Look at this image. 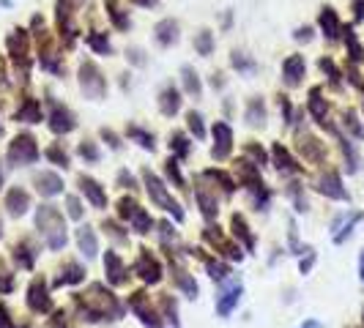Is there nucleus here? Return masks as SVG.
<instances>
[{
    "instance_id": "19",
    "label": "nucleus",
    "mask_w": 364,
    "mask_h": 328,
    "mask_svg": "<svg viewBox=\"0 0 364 328\" xmlns=\"http://www.w3.org/2000/svg\"><path fill=\"white\" fill-rule=\"evenodd\" d=\"M238 295H241V285H233L230 290L225 293V298H219V301H217L219 315H230V310L238 304Z\"/></svg>"
},
{
    "instance_id": "38",
    "label": "nucleus",
    "mask_w": 364,
    "mask_h": 328,
    "mask_svg": "<svg viewBox=\"0 0 364 328\" xmlns=\"http://www.w3.org/2000/svg\"><path fill=\"white\" fill-rule=\"evenodd\" d=\"M353 19H356V22L364 19V0H353Z\"/></svg>"
},
{
    "instance_id": "7",
    "label": "nucleus",
    "mask_w": 364,
    "mask_h": 328,
    "mask_svg": "<svg viewBox=\"0 0 364 328\" xmlns=\"http://www.w3.org/2000/svg\"><path fill=\"white\" fill-rule=\"evenodd\" d=\"M307 72V63H304V58L301 55H291L285 63H282V77H285V82L296 88V85H301V77Z\"/></svg>"
},
{
    "instance_id": "17",
    "label": "nucleus",
    "mask_w": 364,
    "mask_h": 328,
    "mask_svg": "<svg viewBox=\"0 0 364 328\" xmlns=\"http://www.w3.org/2000/svg\"><path fill=\"white\" fill-rule=\"evenodd\" d=\"M105 9H107V17L112 19V25H115V28L127 31L129 25H132V19H129L127 14H124V9H121V6L115 3V0H107V3H105Z\"/></svg>"
},
{
    "instance_id": "11",
    "label": "nucleus",
    "mask_w": 364,
    "mask_h": 328,
    "mask_svg": "<svg viewBox=\"0 0 364 328\" xmlns=\"http://www.w3.org/2000/svg\"><path fill=\"white\" fill-rule=\"evenodd\" d=\"M159 109H162V115H167V118H173L181 109V93L176 91L173 85L159 93Z\"/></svg>"
},
{
    "instance_id": "37",
    "label": "nucleus",
    "mask_w": 364,
    "mask_h": 328,
    "mask_svg": "<svg viewBox=\"0 0 364 328\" xmlns=\"http://www.w3.org/2000/svg\"><path fill=\"white\" fill-rule=\"evenodd\" d=\"M80 153L85 156V159H91V162H96L99 159V151L91 146V143H85V146H80Z\"/></svg>"
},
{
    "instance_id": "41",
    "label": "nucleus",
    "mask_w": 364,
    "mask_h": 328,
    "mask_svg": "<svg viewBox=\"0 0 364 328\" xmlns=\"http://www.w3.org/2000/svg\"><path fill=\"white\" fill-rule=\"evenodd\" d=\"M312 38V28H299L296 31V41H310Z\"/></svg>"
},
{
    "instance_id": "35",
    "label": "nucleus",
    "mask_w": 364,
    "mask_h": 328,
    "mask_svg": "<svg viewBox=\"0 0 364 328\" xmlns=\"http://www.w3.org/2000/svg\"><path fill=\"white\" fill-rule=\"evenodd\" d=\"M47 156H50L53 162L60 164V167H66V164H69V156H66V153H60V148H58V146L50 148V151H47Z\"/></svg>"
},
{
    "instance_id": "42",
    "label": "nucleus",
    "mask_w": 364,
    "mask_h": 328,
    "mask_svg": "<svg viewBox=\"0 0 364 328\" xmlns=\"http://www.w3.org/2000/svg\"><path fill=\"white\" fill-rule=\"evenodd\" d=\"M132 60H134V63H146V60H143V53H140V50H132Z\"/></svg>"
},
{
    "instance_id": "16",
    "label": "nucleus",
    "mask_w": 364,
    "mask_h": 328,
    "mask_svg": "<svg viewBox=\"0 0 364 328\" xmlns=\"http://www.w3.org/2000/svg\"><path fill=\"white\" fill-rule=\"evenodd\" d=\"M80 186H82V192L91 197V202L96 205V208H105V205H107V197L102 195L99 183L93 181V178H85V175H82V178H80Z\"/></svg>"
},
{
    "instance_id": "31",
    "label": "nucleus",
    "mask_w": 364,
    "mask_h": 328,
    "mask_svg": "<svg viewBox=\"0 0 364 328\" xmlns=\"http://www.w3.org/2000/svg\"><path fill=\"white\" fill-rule=\"evenodd\" d=\"M170 148H173L178 156H186V153H189V140L183 137L181 131H176V134H170Z\"/></svg>"
},
{
    "instance_id": "30",
    "label": "nucleus",
    "mask_w": 364,
    "mask_h": 328,
    "mask_svg": "<svg viewBox=\"0 0 364 328\" xmlns=\"http://www.w3.org/2000/svg\"><path fill=\"white\" fill-rule=\"evenodd\" d=\"M129 137H132V140H137L143 148H151V151H154V134L143 131L140 126H129Z\"/></svg>"
},
{
    "instance_id": "40",
    "label": "nucleus",
    "mask_w": 364,
    "mask_h": 328,
    "mask_svg": "<svg viewBox=\"0 0 364 328\" xmlns=\"http://www.w3.org/2000/svg\"><path fill=\"white\" fill-rule=\"evenodd\" d=\"M69 214H72L74 219L82 217V211H80V202H77V197H69Z\"/></svg>"
},
{
    "instance_id": "44",
    "label": "nucleus",
    "mask_w": 364,
    "mask_h": 328,
    "mask_svg": "<svg viewBox=\"0 0 364 328\" xmlns=\"http://www.w3.org/2000/svg\"><path fill=\"white\" fill-rule=\"evenodd\" d=\"M301 328H321V323H315V320H310V323H304Z\"/></svg>"
},
{
    "instance_id": "27",
    "label": "nucleus",
    "mask_w": 364,
    "mask_h": 328,
    "mask_svg": "<svg viewBox=\"0 0 364 328\" xmlns=\"http://www.w3.org/2000/svg\"><path fill=\"white\" fill-rule=\"evenodd\" d=\"M230 63H233V69H238V72H244V74L255 72V60H250V58H247L244 53H233Z\"/></svg>"
},
{
    "instance_id": "3",
    "label": "nucleus",
    "mask_w": 364,
    "mask_h": 328,
    "mask_svg": "<svg viewBox=\"0 0 364 328\" xmlns=\"http://www.w3.org/2000/svg\"><path fill=\"white\" fill-rule=\"evenodd\" d=\"M74 11H77V0H55V19H58V33L66 41V47H72L77 41V25H74Z\"/></svg>"
},
{
    "instance_id": "43",
    "label": "nucleus",
    "mask_w": 364,
    "mask_h": 328,
    "mask_svg": "<svg viewBox=\"0 0 364 328\" xmlns=\"http://www.w3.org/2000/svg\"><path fill=\"white\" fill-rule=\"evenodd\" d=\"M132 3H137V6H146V9H154V6H156V0H132Z\"/></svg>"
},
{
    "instance_id": "21",
    "label": "nucleus",
    "mask_w": 364,
    "mask_h": 328,
    "mask_svg": "<svg viewBox=\"0 0 364 328\" xmlns=\"http://www.w3.org/2000/svg\"><path fill=\"white\" fill-rule=\"evenodd\" d=\"M137 271L143 273V279H146V282H159V266H156V260H151L148 255L140 257Z\"/></svg>"
},
{
    "instance_id": "34",
    "label": "nucleus",
    "mask_w": 364,
    "mask_h": 328,
    "mask_svg": "<svg viewBox=\"0 0 364 328\" xmlns=\"http://www.w3.org/2000/svg\"><path fill=\"white\" fill-rule=\"evenodd\" d=\"M321 69L328 74V80H331V85H340V72H337V66L328 60V58H321Z\"/></svg>"
},
{
    "instance_id": "1",
    "label": "nucleus",
    "mask_w": 364,
    "mask_h": 328,
    "mask_svg": "<svg viewBox=\"0 0 364 328\" xmlns=\"http://www.w3.org/2000/svg\"><path fill=\"white\" fill-rule=\"evenodd\" d=\"M80 88H82V93H85L88 99H93V102L105 99V93H107V80H105L102 69H99L93 60H85V63L80 66Z\"/></svg>"
},
{
    "instance_id": "22",
    "label": "nucleus",
    "mask_w": 364,
    "mask_h": 328,
    "mask_svg": "<svg viewBox=\"0 0 364 328\" xmlns=\"http://www.w3.org/2000/svg\"><path fill=\"white\" fill-rule=\"evenodd\" d=\"M274 162L279 170H285V173H299V164L291 159V153L285 151L282 146H274Z\"/></svg>"
},
{
    "instance_id": "15",
    "label": "nucleus",
    "mask_w": 364,
    "mask_h": 328,
    "mask_svg": "<svg viewBox=\"0 0 364 328\" xmlns=\"http://www.w3.org/2000/svg\"><path fill=\"white\" fill-rule=\"evenodd\" d=\"M310 112H312V118L318 121V124H323L326 126V99L321 96V88H312L310 91Z\"/></svg>"
},
{
    "instance_id": "13",
    "label": "nucleus",
    "mask_w": 364,
    "mask_h": 328,
    "mask_svg": "<svg viewBox=\"0 0 364 328\" xmlns=\"http://www.w3.org/2000/svg\"><path fill=\"white\" fill-rule=\"evenodd\" d=\"M318 192H323L328 197H337V200H346V189L340 186V175H334V173H328L326 178H321V186H318Z\"/></svg>"
},
{
    "instance_id": "2",
    "label": "nucleus",
    "mask_w": 364,
    "mask_h": 328,
    "mask_svg": "<svg viewBox=\"0 0 364 328\" xmlns=\"http://www.w3.org/2000/svg\"><path fill=\"white\" fill-rule=\"evenodd\" d=\"M6 47H9V55H11V63L28 72V63H31V33L25 28H14L9 38H6Z\"/></svg>"
},
{
    "instance_id": "29",
    "label": "nucleus",
    "mask_w": 364,
    "mask_h": 328,
    "mask_svg": "<svg viewBox=\"0 0 364 328\" xmlns=\"http://www.w3.org/2000/svg\"><path fill=\"white\" fill-rule=\"evenodd\" d=\"M186 124H189V131L198 137V140H203L205 137V129H203V118L192 109V112H186Z\"/></svg>"
},
{
    "instance_id": "8",
    "label": "nucleus",
    "mask_w": 364,
    "mask_h": 328,
    "mask_svg": "<svg viewBox=\"0 0 364 328\" xmlns=\"http://www.w3.org/2000/svg\"><path fill=\"white\" fill-rule=\"evenodd\" d=\"M318 25H321V31H323V36L328 41H337L340 33H343V25H340V19H337V11L334 9H321V17H318Z\"/></svg>"
},
{
    "instance_id": "18",
    "label": "nucleus",
    "mask_w": 364,
    "mask_h": 328,
    "mask_svg": "<svg viewBox=\"0 0 364 328\" xmlns=\"http://www.w3.org/2000/svg\"><path fill=\"white\" fill-rule=\"evenodd\" d=\"M181 74H183V88H186V93H192V96H200L203 85H200V77H198V72H195L192 66H183Z\"/></svg>"
},
{
    "instance_id": "33",
    "label": "nucleus",
    "mask_w": 364,
    "mask_h": 328,
    "mask_svg": "<svg viewBox=\"0 0 364 328\" xmlns=\"http://www.w3.org/2000/svg\"><path fill=\"white\" fill-rule=\"evenodd\" d=\"M107 266H109V279H112V282H124V276H121V273H124L121 260L115 255H107Z\"/></svg>"
},
{
    "instance_id": "39",
    "label": "nucleus",
    "mask_w": 364,
    "mask_h": 328,
    "mask_svg": "<svg viewBox=\"0 0 364 328\" xmlns=\"http://www.w3.org/2000/svg\"><path fill=\"white\" fill-rule=\"evenodd\" d=\"M208 271H211V276H214V279H222V276H225V266H217V263H208Z\"/></svg>"
},
{
    "instance_id": "32",
    "label": "nucleus",
    "mask_w": 364,
    "mask_h": 328,
    "mask_svg": "<svg viewBox=\"0 0 364 328\" xmlns=\"http://www.w3.org/2000/svg\"><path fill=\"white\" fill-rule=\"evenodd\" d=\"M343 33H346V44H348V50H350V58H353V60H362L364 50L359 47V41H356V36H353V31L348 28V31H343Z\"/></svg>"
},
{
    "instance_id": "10",
    "label": "nucleus",
    "mask_w": 364,
    "mask_h": 328,
    "mask_svg": "<svg viewBox=\"0 0 364 328\" xmlns=\"http://www.w3.org/2000/svg\"><path fill=\"white\" fill-rule=\"evenodd\" d=\"M154 33H156V41H159L162 47H173V44L178 41V22L170 17L162 19V22H156Z\"/></svg>"
},
{
    "instance_id": "14",
    "label": "nucleus",
    "mask_w": 364,
    "mask_h": 328,
    "mask_svg": "<svg viewBox=\"0 0 364 328\" xmlns=\"http://www.w3.org/2000/svg\"><path fill=\"white\" fill-rule=\"evenodd\" d=\"M17 121H25V124H38L41 121V104L36 99H25L22 107L17 109Z\"/></svg>"
},
{
    "instance_id": "25",
    "label": "nucleus",
    "mask_w": 364,
    "mask_h": 328,
    "mask_svg": "<svg viewBox=\"0 0 364 328\" xmlns=\"http://www.w3.org/2000/svg\"><path fill=\"white\" fill-rule=\"evenodd\" d=\"M195 50H198L203 58H208V55L214 53V33H211V31H200V33L195 36Z\"/></svg>"
},
{
    "instance_id": "12",
    "label": "nucleus",
    "mask_w": 364,
    "mask_h": 328,
    "mask_svg": "<svg viewBox=\"0 0 364 328\" xmlns=\"http://www.w3.org/2000/svg\"><path fill=\"white\" fill-rule=\"evenodd\" d=\"M121 208H124V217L134 222L137 233H148V227H151V219H148L146 214H143V211H140V208L134 205V202H127V200H124V202H121Z\"/></svg>"
},
{
    "instance_id": "26",
    "label": "nucleus",
    "mask_w": 364,
    "mask_h": 328,
    "mask_svg": "<svg viewBox=\"0 0 364 328\" xmlns=\"http://www.w3.org/2000/svg\"><path fill=\"white\" fill-rule=\"evenodd\" d=\"M9 208H11V214H25L28 211V195L25 192H9Z\"/></svg>"
},
{
    "instance_id": "36",
    "label": "nucleus",
    "mask_w": 364,
    "mask_h": 328,
    "mask_svg": "<svg viewBox=\"0 0 364 328\" xmlns=\"http://www.w3.org/2000/svg\"><path fill=\"white\" fill-rule=\"evenodd\" d=\"M346 126H350V131H353L356 137H364V129L359 126V121H356V115H353V112H348L346 115Z\"/></svg>"
},
{
    "instance_id": "23",
    "label": "nucleus",
    "mask_w": 364,
    "mask_h": 328,
    "mask_svg": "<svg viewBox=\"0 0 364 328\" xmlns=\"http://www.w3.org/2000/svg\"><path fill=\"white\" fill-rule=\"evenodd\" d=\"M85 41H88V47H91L93 53H99V55L112 53V44H109L107 33H88V36H85Z\"/></svg>"
},
{
    "instance_id": "28",
    "label": "nucleus",
    "mask_w": 364,
    "mask_h": 328,
    "mask_svg": "<svg viewBox=\"0 0 364 328\" xmlns=\"http://www.w3.org/2000/svg\"><path fill=\"white\" fill-rule=\"evenodd\" d=\"M80 246H82V249H85V255L88 257H93L96 255V238H93V233L91 230H88V227H82V230H80Z\"/></svg>"
},
{
    "instance_id": "24",
    "label": "nucleus",
    "mask_w": 364,
    "mask_h": 328,
    "mask_svg": "<svg viewBox=\"0 0 364 328\" xmlns=\"http://www.w3.org/2000/svg\"><path fill=\"white\" fill-rule=\"evenodd\" d=\"M247 121H250L252 126H263V121H266V107H263L260 99H252V102H250V107H247Z\"/></svg>"
},
{
    "instance_id": "20",
    "label": "nucleus",
    "mask_w": 364,
    "mask_h": 328,
    "mask_svg": "<svg viewBox=\"0 0 364 328\" xmlns=\"http://www.w3.org/2000/svg\"><path fill=\"white\" fill-rule=\"evenodd\" d=\"M36 183L44 195H58V192H60V186H63V181H60L58 175H53V173H41V175L36 178Z\"/></svg>"
},
{
    "instance_id": "45",
    "label": "nucleus",
    "mask_w": 364,
    "mask_h": 328,
    "mask_svg": "<svg viewBox=\"0 0 364 328\" xmlns=\"http://www.w3.org/2000/svg\"><path fill=\"white\" fill-rule=\"evenodd\" d=\"M362 279H364V255H362Z\"/></svg>"
},
{
    "instance_id": "4",
    "label": "nucleus",
    "mask_w": 364,
    "mask_h": 328,
    "mask_svg": "<svg viewBox=\"0 0 364 328\" xmlns=\"http://www.w3.org/2000/svg\"><path fill=\"white\" fill-rule=\"evenodd\" d=\"M9 159L14 164H33L38 159V146L31 134H19L9 146Z\"/></svg>"
},
{
    "instance_id": "9",
    "label": "nucleus",
    "mask_w": 364,
    "mask_h": 328,
    "mask_svg": "<svg viewBox=\"0 0 364 328\" xmlns=\"http://www.w3.org/2000/svg\"><path fill=\"white\" fill-rule=\"evenodd\" d=\"M214 140H217V146H214V156L217 159H225L228 153H230V146H233V131L228 124H214Z\"/></svg>"
},
{
    "instance_id": "6",
    "label": "nucleus",
    "mask_w": 364,
    "mask_h": 328,
    "mask_svg": "<svg viewBox=\"0 0 364 328\" xmlns=\"http://www.w3.org/2000/svg\"><path fill=\"white\" fill-rule=\"evenodd\" d=\"M74 126H77V121H74L72 109L53 102V109H50V129H53L55 134H69Z\"/></svg>"
},
{
    "instance_id": "5",
    "label": "nucleus",
    "mask_w": 364,
    "mask_h": 328,
    "mask_svg": "<svg viewBox=\"0 0 364 328\" xmlns=\"http://www.w3.org/2000/svg\"><path fill=\"white\" fill-rule=\"evenodd\" d=\"M143 178H146V183H148V195H151V200L159 202V205H162L164 211H170V214H173L176 219H183L181 208H178V202L170 200V197H167V192H164L162 181H159L156 175H151V173H146Z\"/></svg>"
}]
</instances>
